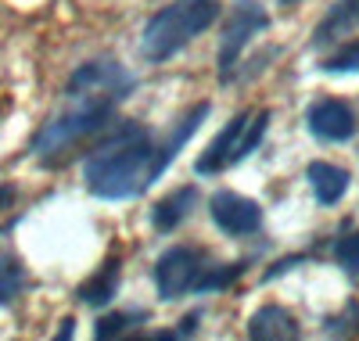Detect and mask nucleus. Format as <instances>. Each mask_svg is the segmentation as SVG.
<instances>
[{"label":"nucleus","instance_id":"obj_1","mask_svg":"<svg viewBox=\"0 0 359 341\" xmlns=\"http://www.w3.org/2000/svg\"><path fill=\"white\" fill-rule=\"evenodd\" d=\"M137 79L111 58L83 61L65 86V108L47 119V126L33 140V154L43 162H54L62 151H69L76 140L104 130L115 105H123L133 94Z\"/></svg>","mask_w":359,"mask_h":341},{"label":"nucleus","instance_id":"obj_2","mask_svg":"<svg viewBox=\"0 0 359 341\" xmlns=\"http://www.w3.org/2000/svg\"><path fill=\"white\" fill-rule=\"evenodd\" d=\"M155 140L137 122L115 126L108 140H101L83 166V183L94 198L104 201H126L151 187V166H155Z\"/></svg>","mask_w":359,"mask_h":341},{"label":"nucleus","instance_id":"obj_3","mask_svg":"<svg viewBox=\"0 0 359 341\" xmlns=\"http://www.w3.org/2000/svg\"><path fill=\"white\" fill-rule=\"evenodd\" d=\"M219 18V0H172L165 4L140 33V54L144 61H158L180 54L194 36H201L208 25Z\"/></svg>","mask_w":359,"mask_h":341},{"label":"nucleus","instance_id":"obj_4","mask_svg":"<svg viewBox=\"0 0 359 341\" xmlns=\"http://www.w3.org/2000/svg\"><path fill=\"white\" fill-rule=\"evenodd\" d=\"M269 119H273V112H269V108L233 115L226 126L219 130V137L198 154L194 173L198 176H216V173H223V169H230L237 162H245L248 154L262 144V137L269 130Z\"/></svg>","mask_w":359,"mask_h":341},{"label":"nucleus","instance_id":"obj_5","mask_svg":"<svg viewBox=\"0 0 359 341\" xmlns=\"http://www.w3.org/2000/svg\"><path fill=\"white\" fill-rule=\"evenodd\" d=\"M266 25H269V15L262 11V4H255V0H233L230 22H226L223 40H219V83H230L248 40L259 36Z\"/></svg>","mask_w":359,"mask_h":341},{"label":"nucleus","instance_id":"obj_6","mask_svg":"<svg viewBox=\"0 0 359 341\" xmlns=\"http://www.w3.org/2000/svg\"><path fill=\"white\" fill-rule=\"evenodd\" d=\"M208 215H212V223L230 237H248L262 227L259 201H252L245 194H233V191H216L208 198Z\"/></svg>","mask_w":359,"mask_h":341},{"label":"nucleus","instance_id":"obj_7","mask_svg":"<svg viewBox=\"0 0 359 341\" xmlns=\"http://www.w3.org/2000/svg\"><path fill=\"white\" fill-rule=\"evenodd\" d=\"M198 273H201V255L194 252V248H169V252L158 259V266H155L158 295H162L165 302L180 298L184 291L194 288Z\"/></svg>","mask_w":359,"mask_h":341},{"label":"nucleus","instance_id":"obj_8","mask_svg":"<svg viewBox=\"0 0 359 341\" xmlns=\"http://www.w3.org/2000/svg\"><path fill=\"white\" fill-rule=\"evenodd\" d=\"M306 126H309L313 137L331 140V144L352 140V137H355V112H352L345 101H338V98H323V101L309 105Z\"/></svg>","mask_w":359,"mask_h":341},{"label":"nucleus","instance_id":"obj_9","mask_svg":"<svg viewBox=\"0 0 359 341\" xmlns=\"http://www.w3.org/2000/svg\"><path fill=\"white\" fill-rule=\"evenodd\" d=\"M208 112H212V105H208V101H198V105H191V112L184 115V119H180L176 122V126H172V133H169V140H165V147H158L155 151V166H151V180H158L172 162H176V154L180 151H184V144L194 137V130L201 126V122L208 119Z\"/></svg>","mask_w":359,"mask_h":341},{"label":"nucleus","instance_id":"obj_10","mask_svg":"<svg viewBox=\"0 0 359 341\" xmlns=\"http://www.w3.org/2000/svg\"><path fill=\"white\" fill-rule=\"evenodd\" d=\"M194 208H198V191H194V187H176L172 194H165V198L151 208V223H155L158 234H172Z\"/></svg>","mask_w":359,"mask_h":341},{"label":"nucleus","instance_id":"obj_11","mask_svg":"<svg viewBox=\"0 0 359 341\" xmlns=\"http://www.w3.org/2000/svg\"><path fill=\"white\" fill-rule=\"evenodd\" d=\"M248 334L259 337V341H287V337L302 334V327H298V320L287 313V309H280V305H262L259 313L252 316V323H248Z\"/></svg>","mask_w":359,"mask_h":341},{"label":"nucleus","instance_id":"obj_12","mask_svg":"<svg viewBox=\"0 0 359 341\" xmlns=\"http://www.w3.org/2000/svg\"><path fill=\"white\" fill-rule=\"evenodd\" d=\"M306 176H309V183H313V194H316L320 205H338V201L345 198V191H348V183H352L348 169L331 166V162H313V166L306 169Z\"/></svg>","mask_w":359,"mask_h":341},{"label":"nucleus","instance_id":"obj_13","mask_svg":"<svg viewBox=\"0 0 359 341\" xmlns=\"http://www.w3.org/2000/svg\"><path fill=\"white\" fill-rule=\"evenodd\" d=\"M359 25V0H338V4L327 11V18L313 29V47H327V44H334L341 40L345 33H352V29Z\"/></svg>","mask_w":359,"mask_h":341},{"label":"nucleus","instance_id":"obj_14","mask_svg":"<svg viewBox=\"0 0 359 341\" xmlns=\"http://www.w3.org/2000/svg\"><path fill=\"white\" fill-rule=\"evenodd\" d=\"M115 291H118V259H108V262L79 288V302L101 309V305H108V302L115 298Z\"/></svg>","mask_w":359,"mask_h":341},{"label":"nucleus","instance_id":"obj_15","mask_svg":"<svg viewBox=\"0 0 359 341\" xmlns=\"http://www.w3.org/2000/svg\"><path fill=\"white\" fill-rule=\"evenodd\" d=\"M248 269V262H230V266H212L208 273H198V281H194V291H219V288H230L237 276H241Z\"/></svg>","mask_w":359,"mask_h":341},{"label":"nucleus","instance_id":"obj_16","mask_svg":"<svg viewBox=\"0 0 359 341\" xmlns=\"http://www.w3.org/2000/svg\"><path fill=\"white\" fill-rule=\"evenodd\" d=\"M22 288H25V269L11 255H0V305H11Z\"/></svg>","mask_w":359,"mask_h":341},{"label":"nucleus","instance_id":"obj_17","mask_svg":"<svg viewBox=\"0 0 359 341\" xmlns=\"http://www.w3.org/2000/svg\"><path fill=\"white\" fill-rule=\"evenodd\" d=\"M334 259H338V266H341L345 273H352V276L359 273V230L338 237V244H334Z\"/></svg>","mask_w":359,"mask_h":341},{"label":"nucleus","instance_id":"obj_18","mask_svg":"<svg viewBox=\"0 0 359 341\" xmlns=\"http://www.w3.org/2000/svg\"><path fill=\"white\" fill-rule=\"evenodd\" d=\"M323 72H359V44H345L338 54L320 61Z\"/></svg>","mask_w":359,"mask_h":341},{"label":"nucleus","instance_id":"obj_19","mask_svg":"<svg viewBox=\"0 0 359 341\" xmlns=\"http://www.w3.org/2000/svg\"><path fill=\"white\" fill-rule=\"evenodd\" d=\"M137 316H140V313H108V316H101V320H97L94 334H97L101 341L118 337V334H126V330H130V323H133Z\"/></svg>","mask_w":359,"mask_h":341},{"label":"nucleus","instance_id":"obj_20","mask_svg":"<svg viewBox=\"0 0 359 341\" xmlns=\"http://www.w3.org/2000/svg\"><path fill=\"white\" fill-rule=\"evenodd\" d=\"M355 323H359V309L352 305V309H348V320H345V316L327 320V334H355Z\"/></svg>","mask_w":359,"mask_h":341},{"label":"nucleus","instance_id":"obj_21","mask_svg":"<svg viewBox=\"0 0 359 341\" xmlns=\"http://www.w3.org/2000/svg\"><path fill=\"white\" fill-rule=\"evenodd\" d=\"M198 320H201V309H194V313H187L184 320H180V327L172 330V337H187V334H194V330H198Z\"/></svg>","mask_w":359,"mask_h":341},{"label":"nucleus","instance_id":"obj_22","mask_svg":"<svg viewBox=\"0 0 359 341\" xmlns=\"http://www.w3.org/2000/svg\"><path fill=\"white\" fill-rule=\"evenodd\" d=\"M298 262H302V255H291V259H280V262H277L273 269H269V273H266V281H273V276H280L284 269H294Z\"/></svg>","mask_w":359,"mask_h":341},{"label":"nucleus","instance_id":"obj_23","mask_svg":"<svg viewBox=\"0 0 359 341\" xmlns=\"http://www.w3.org/2000/svg\"><path fill=\"white\" fill-rule=\"evenodd\" d=\"M11 201H15V187H0V212H4Z\"/></svg>","mask_w":359,"mask_h":341},{"label":"nucleus","instance_id":"obj_24","mask_svg":"<svg viewBox=\"0 0 359 341\" xmlns=\"http://www.w3.org/2000/svg\"><path fill=\"white\" fill-rule=\"evenodd\" d=\"M72 323H76L72 316H69V320H62V330H57V337H72V330H76Z\"/></svg>","mask_w":359,"mask_h":341},{"label":"nucleus","instance_id":"obj_25","mask_svg":"<svg viewBox=\"0 0 359 341\" xmlns=\"http://www.w3.org/2000/svg\"><path fill=\"white\" fill-rule=\"evenodd\" d=\"M280 4H287V8H294V4H298V0H280Z\"/></svg>","mask_w":359,"mask_h":341}]
</instances>
